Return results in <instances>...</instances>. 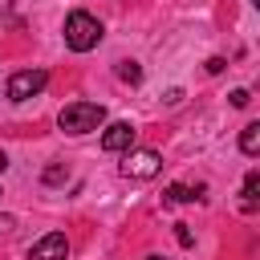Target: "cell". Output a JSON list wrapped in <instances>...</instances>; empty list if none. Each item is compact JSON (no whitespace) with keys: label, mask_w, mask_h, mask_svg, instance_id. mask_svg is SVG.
Instances as JSON below:
<instances>
[{"label":"cell","mask_w":260,"mask_h":260,"mask_svg":"<svg viewBox=\"0 0 260 260\" xmlns=\"http://www.w3.org/2000/svg\"><path fill=\"white\" fill-rule=\"evenodd\" d=\"M98 41H102V20H98L93 12L77 8V12L65 16V45H69L73 53H89Z\"/></svg>","instance_id":"cell-1"},{"label":"cell","mask_w":260,"mask_h":260,"mask_svg":"<svg viewBox=\"0 0 260 260\" xmlns=\"http://www.w3.org/2000/svg\"><path fill=\"white\" fill-rule=\"evenodd\" d=\"M102 122H106V106L98 102H69L57 114V126L65 134H89V130H102Z\"/></svg>","instance_id":"cell-2"},{"label":"cell","mask_w":260,"mask_h":260,"mask_svg":"<svg viewBox=\"0 0 260 260\" xmlns=\"http://www.w3.org/2000/svg\"><path fill=\"white\" fill-rule=\"evenodd\" d=\"M45 85H49V73H45V69H16V73L8 77V98H12V102H28V98H37Z\"/></svg>","instance_id":"cell-3"},{"label":"cell","mask_w":260,"mask_h":260,"mask_svg":"<svg viewBox=\"0 0 260 260\" xmlns=\"http://www.w3.org/2000/svg\"><path fill=\"white\" fill-rule=\"evenodd\" d=\"M162 171V154L158 150H126V162H122V175L126 179H154Z\"/></svg>","instance_id":"cell-4"},{"label":"cell","mask_w":260,"mask_h":260,"mask_svg":"<svg viewBox=\"0 0 260 260\" xmlns=\"http://www.w3.org/2000/svg\"><path fill=\"white\" fill-rule=\"evenodd\" d=\"M65 256H69L65 232H49V236H41V240L28 248V260H65Z\"/></svg>","instance_id":"cell-5"},{"label":"cell","mask_w":260,"mask_h":260,"mask_svg":"<svg viewBox=\"0 0 260 260\" xmlns=\"http://www.w3.org/2000/svg\"><path fill=\"white\" fill-rule=\"evenodd\" d=\"M102 146H106L110 154L130 150V146H134V126H130V122H110L106 134H102Z\"/></svg>","instance_id":"cell-6"},{"label":"cell","mask_w":260,"mask_h":260,"mask_svg":"<svg viewBox=\"0 0 260 260\" xmlns=\"http://www.w3.org/2000/svg\"><path fill=\"white\" fill-rule=\"evenodd\" d=\"M195 199H203V183H199V187H183V183H171V187L162 191V203H195Z\"/></svg>","instance_id":"cell-7"},{"label":"cell","mask_w":260,"mask_h":260,"mask_svg":"<svg viewBox=\"0 0 260 260\" xmlns=\"http://www.w3.org/2000/svg\"><path fill=\"white\" fill-rule=\"evenodd\" d=\"M240 150H244L248 158L260 154V122H248V126L240 130Z\"/></svg>","instance_id":"cell-8"},{"label":"cell","mask_w":260,"mask_h":260,"mask_svg":"<svg viewBox=\"0 0 260 260\" xmlns=\"http://www.w3.org/2000/svg\"><path fill=\"white\" fill-rule=\"evenodd\" d=\"M256 199H260V175L248 171V179H244V211H256Z\"/></svg>","instance_id":"cell-9"},{"label":"cell","mask_w":260,"mask_h":260,"mask_svg":"<svg viewBox=\"0 0 260 260\" xmlns=\"http://www.w3.org/2000/svg\"><path fill=\"white\" fill-rule=\"evenodd\" d=\"M118 77H122L126 85H138V81H142V69H138V61H122V65H118Z\"/></svg>","instance_id":"cell-10"},{"label":"cell","mask_w":260,"mask_h":260,"mask_svg":"<svg viewBox=\"0 0 260 260\" xmlns=\"http://www.w3.org/2000/svg\"><path fill=\"white\" fill-rule=\"evenodd\" d=\"M41 179H45L49 187H57V183H65V179H69V167H65V162H53V167H45V175H41Z\"/></svg>","instance_id":"cell-11"},{"label":"cell","mask_w":260,"mask_h":260,"mask_svg":"<svg viewBox=\"0 0 260 260\" xmlns=\"http://www.w3.org/2000/svg\"><path fill=\"white\" fill-rule=\"evenodd\" d=\"M228 98H232V106H236V110H244V106L252 102V93H248V89H232Z\"/></svg>","instance_id":"cell-12"},{"label":"cell","mask_w":260,"mask_h":260,"mask_svg":"<svg viewBox=\"0 0 260 260\" xmlns=\"http://www.w3.org/2000/svg\"><path fill=\"white\" fill-rule=\"evenodd\" d=\"M175 236H179V244H183V248H191V244H195V236H191V228H187V223H175Z\"/></svg>","instance_id":"cell-13"},{"label":"cell","mask_w":260,"mask_h":260,"mask_svg":"<svg viewBox=\"0 0 260 260\" xmlns=\"http://www.w3.org/2000/svg\"><path fill=\"white\" fill-rule=\"evenodd\" d=\"M223 65H228L223 57H207V73H223Z\"/></svg>","instance_id":"cell-14"},{"label":"cell","mask_w":260,"mask_h":260,"mask_svg":"<svg viewBox=\"0 0 260 260\" xmlns=\"http://www.w3.org/2000/svg\"><path fill=\"white\" fill-rule=\"evenodd\" d=\"M12 228H16V219L12 215H0V236H12Z\"/></svg>","instance_id":"cell-15"},{"label":"cell","mask_w":260,"mask_h":260,"mask_svg":"<svg viewBox=\"0 0 260 260\" xmlns=\"http://www.w3.org/2000/svg\"><path fill=\"white\" fill-rule=\"evenodd\" d=\"M12 12V0H0V16H8Z\"/></svg>","instance_id":"cell-16"},{"label":"cell","mask_w":260,"mask_h":260,"mask_svg":"<svg viewBox=\"0 0 260 260\" xmlns=\"http://www.w3.org/2000/svg\"><path fill=\"white\" fill-rule=\"evenodd\" d=\"M4 167H8V158H4V150H0V171H4Z\"/></svg>","instance_id":"cell-17"},{"label":"cell","mask_w":260,"mask_h":260,"mask_svg":"<svg viewBox=\"0 0 260 260\" xmlns=\"http://www.w3.org/2000/svg\"><path fill=\"white\" fill-rule=\"evenodd\" d=\"M146 260H167V256H146Z\"/></svg>","instance_id":"cell-18"}]
</instances>
